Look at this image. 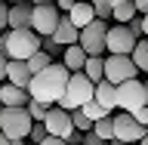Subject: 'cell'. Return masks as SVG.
<instances>
[{
  "label": "cell",
  "instance_id": "277c9868",
  "mask_svg": "<svg viewBox=\"0 0 148 145\" xmlns=\"http://www.w3.org/2000/svg\"><path fill=\"white\" fill-rule=\"evenodd\" d=\"M31 124L34 120L25 105H0V133L6 139H28Z\"/></svg>",
  "mask_w": 148,
  "mask_h": 145
},
{
  "label": "cell",
  "instance_id": "8d00e7d4",
  "mask_svg": "<svg viewBox=\"0 0 148 145\" xmlns=\"http://www.w3.org/2000/svg\"><path fill=\"white\" fill-rule=\"evenodd\" d=\"M142 93H145V105H148V77L142 80Z\"/></svg>",
  "mask_w": 148,
  "mask_h": 145
},
{
  "label": "cell",
  "instance_id": "4fadbf2b",
  "mask_svg": "<svg viewBox=\"0 0 148 145\" xmlns=\"http://www.w3.org/2000/svg\"><path fill=\"white\" fill-rule=\"evenodd\" d=\"M31 6L28 0H16L9 3V12H6V28H31Z\"/></svg>",
  "mask_w": 148,
  "mask_h": 145
},
{
  "label": "cell",
  "instance_id": "f1b7e54d",
  "mask_svg": "<svg viewBox=\"0 0 148 145\" xmlns=\"http://www.w3.org/2000/svg\"><path fill=\"white\" fill-rule=\"evenodd\" d=\"M130 114H133V118H136L142 127H148V105H139V108H136V111H130Z\"/></svg>",
  "mask_w": 148,
  "mask_h": 145
},
{
  "label": "cell",
  "instance_id": "d590c367",
  "mask_svg": "<svg viewBox=\"0 0 148 145\" xmlns=\"http://www.w3.org/2000/svg\"><path fill=\"white\" fill-rule=\"evenodd\" d=\"M142 34L148 37V12H142Z\"/></svg>",
  "mask_w": 148,
  "mask_h": 145
},
{
  "label": "cell",
  "instance_id": "b9f144b4",
  "mask_svg": "<svg viewBox=\"0 0 148 145\" xmlns=\"http://www.w3.org/2000/svg\"><path fill=\"white\" fill-rule=\"evenodd\" d=\"M28 3H53V0H28Z\"/></svg>",
  "mask_w": 148,
  "mask_h": 145
},
{
  "label": "cell",
  "instance_id": "83f0119b",
  "mask_svg": "<svg viewBox=\"0 0 148 145\" xmlns=\"http://www.w3.org/2000/svg\"><path fill=\"white\" fill-rule=\"evenodd\" d=\"M25 108H28V114H31V120H43V114H46V105L37 102V99H28Z\"/></svg>",
  "mask_w": 148,
  "mask_h": 145
},
{
  "label": "cell",
  "instance_id": "7bdbcfd3",
  "mask_svg": "<svg viewBox=\"0 0 148 145\" xmlns=\"http://www.w3.org/2000/svg\"><path fill=\"white\" fill-rule=\"evenodd\" d=\"M9 3H16V0H9Z\"/></svg>",
  "mask_w": 148,
  "mask_h": 145
},
{
  "label": "cell",
  "instance_id": "6da1fadb",
  "mask_svg": "<svg viewBox=\"0 0 148 145\" xmlns=\"http://www.w3.org/2000/svg\"><path fill=\"white\" fill-rule=\"evenodd\" d=\"M68 68L62 62H49L43 71L31 74V83H28V96L37 102H43L46 108L59 102V96L65 93V83H68Z\"/></svg>",
  "mask_w": 148,
  "mask_h": 145
},
{
  "label": "cell",
  "instance_id": "7a4b0ae2",
  "mask_svg": "<svg viewBox=\"0 0 148 145\" xmlns=\"http://www.w3.org/2000/svg\"><path fill=\"white\" fill-rule=\"evenodd\" d=\"M0 49L6 59H28L40 49V34L31 28H3L0 31Z\"/></svg>",
  "mask_w": 148,
  "mask_h": 145
},
{
  "label": "cell",
  "instance_id": "7402d4cb",
  "mask_svg": "<svg viewBox=\"0 0 148 145\" xmlns=\"http://www.w3.org/2000/svg\"><path fill=\"white\" fill-rule=\"evenodd\" d=\"M92 133H96L99 139H105V142H111V139H114V120H111V114L92 120Z\"/></svg>",
  "mask_w": 148,
  "mask_h": 145
},
{
  "label": "cell",
  "instance_id": "2e32d148",
  "mask_svg": "<svg viewBox=\"0 0 148 145\" xmlns=\"http://www.w3.org/2000/svg\"><path fill=\"white\" fill-rule=\"evenodd\" d=\"M28 99H31L28 90H22V87H16V83H9V80L0 83V102L3 105H25Z\"/></svg>",
  "mask_w": 148,
  "mask_h": 145
},
{
  "label": "cell",
  "instance_id": "836d02e7",
  "mask_svg": "<svg viewBox=\"0 0 148 145\" xmlns=\"http://www.w3.org/2000/svg\"><path fill=\"white\" fill-rule=\"evenodd\" d=\"M3 77H6V53L0 49V83H3Z\"/></svg>",
  "mask_w": 148,
  "mask_h": 145
},
{
  "label": "cell",
  "instance_id": "e575fe53",
  "mask_svg": "<svg viewBox=\"0 0 148 145\" xmlns=\"http://www.w3.org/2000/svg\"><path fill=\"white\" fill-rule=\"evenodd\" d=\"M133 6H136V12L142 16V12H148V0H133Z\"/></svg>",
  "mask_w": 148,
  "mask_h": 145
},
{
  "label": "cell",
  "instance_id": "9c48e42d",
  "mask_svg": "<svg viewBox=\"0 0 148 145\" xmlns=\"http://www.w3.org/2000/svg\"><path fill=\"white\" fill-rule=\"evenodd\" d=\"M43 127H46V136H59V139H68L74 133L71 127V111L59 108V105H49L43 114Z\"/></svg>",
  "mask_w": 148,
  "mask_h": 145
},
{
  "label": "cell",
  "instance_id": "603a6c76",
  "mask_svg": "<svg viewBox=\"0 0 148 145\" xmlns=\"http://www.w3.org/2000/svg\"><path fill=\"white\" fill-rule=\"evenodd\" d=\"M25 62H28V71H31V74H37V71H43L46 65L53 62V56H49V53H43V49H37V53H31V56H28Z\"/></svg>",
  "mask_w": 148,
  "mask_h": 145
},
{
  "label": "cell",
  "instance_id": "5bb4252c",
  "mask_svg": "<svg viewBox=\"0 0 148 145\" xmlns=\"http://www.w3.org/2000/svg\"><path fill=\"white\" fill-rule=\"evenodd\" d=\"M3 80L16 83L22 90H28V83H31V71H28V62L25 59H6V77Z\"/></svg>",
  "mask_w": 148,
  "mask_h": 145
},
{
  "label": "cell",
  "instance_id": "ac0fdd59",
  "mask_svg": "<svg viewBox=\"0 0 148 145\" xmlns=\"http://www.w3.org/2000/svg\"><path fill=\"white\" fill-rule=\"evenodd\" d=\"M65 16L71 19V22H74L77 28H83V25H90L92 19H96V12H92L90 0H77V3H74V6L68 9V12H65Z\"/></svg>",
  "mask_w": 148,
  "mask_h": 145
},
{
  "label": "cell",
  "instance_id": "f6af8a7d",
  "mask_svg": "<svg viewBox=\"0 0 148 145\" xmlns=\"http://www.w3.org/2000/svg\"><path fill=\"white\" fill-rule=\"evenodd\" d=\"M0 105H3V102H0Z\"/></svg>",
  "mask_w": 148,
  "mask_h": 145
},
{
  "label": "cell",
  "instance_id": "8992f818",
  "mask_svg": "<svg viewBox=\"0 0 148 145\" xmlns=\"http://www.w3.org/2000/svg\"><path fill=\"white\" fill-rule=\"evenodd\" d=\"M105 31H108V22L105 19H92L90 25L80 28L77 43L86 49V56H105Z\"/></svg>",
  "mask_w": 148,
  "mask_h": 145
},
{
  "label": "cell",
  "instance_id": "8fae6325",
  "mask_svg": "<svg viewBox=\"0 0 148 145\" xmlns=\"http://www.w3.org/2000/svg\"><path fill=\"white\" fill-rule=\"evenodd\" d=\"M111 120H114V139H123V142H133L136 145L139 139L148 133V127H142L130 111H120V114H111Z\"/></svg>",
  "mask_w": 148,
  "mask_h": 145
},
{
  "label": "cell",
  "instance_id": "ba28073f",
  "mask_svg": "<svg viewBox=\"0 0 148 145\" xmlns=\"http://www.w3.org/2000/svg\"><path fill=\"white\" fill-rule=\"evenodd\" d=\"M59 6L56 3H34L31 6V31H37L40 37H49L53 28L59 25Z\"/></svg>",
  "mask_w": 148,
  "mask_h": 145
},
{
  "label": "cell",
  "instance_id": "ffe728a7",
  "mask_svg": "<svg viewBox=\"0 0 148 145\" xmlns=\"http://www.w3.org/2000/svg\"><path fill=\"white\" fill-rule=\"evenodd\" d=\"M133 16H136V6H133V0H111V22H120V25H127Z\"/></svg>",
  "mask_w": 148,
  "mask_h": 145
},
{
  "label": "cell",
  "instance_id": "ee69618b",
  "mask_svg": "<svg viewBox=\"0 0 148 145\" xmlns=\"http://www.w3.org/2000/svg\"><path fill=\"white\" fill-rule=\"evenodd\" d=\"M28 145H34V142H28Z\"/></svg>",
  "mask_w": 148,
  "mask_h": 145
},
{
  "label": "cell",
  "instance_id": "4dcf8cb0",
  "mask_svg": "<svg viewBox=\"0 0 148 145\" xmlns=\"http://www.w3.org/2000/svg\"><path fill=\"white\" fill-rule=\"evenodd\" d=\"M6 12H9V3H3V0H0V31L6 28Z\"/></svg>",
  "mask_w": 148,
  "mask_h": 145
},
{
  "label": "cell",
  "instance_id": "74e56055",
  "mask_svg": "<svg viewBox=\"0 0 148 145\" xmlns=\"http://www.w3.org/2000/svg\"><path fill=\"white\" fill-rule=\"evenodd\" d=\"M9 145H28V139H9Z\"/></svg>",
  "mask_w": 148,
  "mask_h": 145
},
{
  "label": "cell",
  "instance_id": "ab89813d",
  "mask_svg": "<svg viewBox=\"0 0 148 145\" xmlns=\"http://www.w3.org/2000/svg\"><path fill=\"white\" fill-rule=\"evenodd\" d=\"M136 145H148V133H145V136H142V139H139Z\"/></svg>",
  "mask_w": 148,
  "mask_h": 145
},
{
  "label": "cell",
  "instance_id": "cb8c5ba5",
  "mask_svg": "<svg viewBox=\"0 0 148 145\" xmlns=\"http://www.w3.org/2000/svg\"><path fill=\"white\" fill-rule=\"evenodd\" d=\"M71 127L77 130V133H90V130H92V120L86 118L80 108H74V111H71Z\"/></svg>",
  "mask_w": 148,
  "mask_h": 145
},
{
  "label": "cell",
  "instance_id": "52a82bcc",
  "mask_svg": "<svg viewBox=\"0 0 148 145\" xmlns=\"http://www.w3.org/2000/svg\"><path fill=\"white\" fill-rule=\"evenodd\" d=\"M130 77H139V71H136V65H133V59L127 53H108L105 56V80L123 83Z\"/></svg>",
  "mask_w": 148,
  "mask_h": 145
},
{
  "label": "cell",
  "instance_id": "f546056e",
  "mask_svg": "<svg viewBox=\"0 0 148 145\" xmlns=\"http://www.w3.org/2000/svg\"><path fill=\"white\" fill-rule=\"evenodd\" d=\"M80 145H108V142H105V139H99V136L90 130V133H83V142H80Z\"/></svg>",
  "mask_w": 148,
  "mask_h": 145
},
{
  "label": "cell",
  "instance_id": "60d3db41",
  "mask_svg": "<svg viewBox=\"0 0 148 145\" xmlns=\"http://www.w3.org/2000/svg\"><path fill=\"white\" fill-rule=\"evenodd\" d=\"M0 145H9V139H6V136H3V133H0Z\"/></svg>",
  "mask_w": 148,
  "mask_h": 145
},
{
  "label": "cell",
  "instance_id": "bcb514c9",
  "mask_svg": "<svg viewBox=\"0 0 148 145\" xmlns=\"http://www.w3.org/2000/svg\"><path fill=\"white\" fill-rule=\"evenodd\" d=\"M74 3H77V0H74Z\"/></svg>",
  "mask_w": 148,
  "mask_h": 145
},
{
  "label": "cell",
  "instance_id": "1f68e13d",
  "mask_svg": "<svg viewBox=\"0 0 148 145\" xmlns=\"http://www.w3.org/2000/svg\"><path fill=\"white\" fill-rule=\"evenodd\" d=\"M37 145H68L65 139H59V136H46L43 142H37Z\"/></svg>",
  "mask_w": 148,
  "mask_h": 145
},
{
  "label": "cell",
  "instance_id": "7c38bea8",
  "mask_svg": "<svg viewBox=\"0 0 148 145\" xmlns=\"http://www.w3.org/2000/svg\"><path fill=\"white\" fill-rule=\"evenodd\" d=\"M77 34H80V28L62 12V16H59V25L53 28V34H49V37H53L59 46H71V43H77Z\"/></svg>",
  "mask_w": 148,
  "mask_h": 145
},
{
  "label": "cell",
  "instance_id": "f35d334b",
  "mask_svg": "<svg viewBox=\"0 0 148 145\" xmlns=\"http://www.w3.org/2000/svg\"><path fill=\"white\" fill-rule=\"evenodd\" d=\"M108 145H133V142H123V139H111Z\"/></svg>",
  "mask_w": 148,
  "mask_h": 145
},
{
  "label": "cell",
  "instance_id": "3957f363",
  "mask_svg": "<svg viewBox=\"0 0 148 145\" xmlns=\"http://www.w3.org/2000/svg\"><path fill=\"white\" fill-rule=\"evenodd\" d=\"M92 99V80L86 77L83 71H71L68 74V83H65V93L59 96V108L65 111H74V108H80L83 102H90Z\"/></svg>",
  "mask_w": 148,
  "mask_h": 145
},
{
  "label": "cell",
  "instance_id": "e0dca14e",
  "mask_svg": "<svg viewBox=\"0 0 148 145\" xmlns=\"http://www.w3.org/2000/svg\"><path fill=\"white\" fill-rule=\"evenodd\" d=\"M83 62H86V49H83L80 43H71L62 49V65L68 68V71H80Z\"/></svg>",
  "mask_w": 148,
  "mask_h": 145
},
{
  "label": "cell",
  "instance_id": "9a60e30c",
  "mask_svg": "<svg viewBox=\"0 0 148 145\" xmlns=\"http://www.w3.org/2000/svg\"><path fill=\"white\" fill-rule=\"evenodd\" d=\"M92 102H99L105 111H114V83L105 77L99 83H92Z\"/></svg>",
  "mask_w": 148,
  "mask_h": 145
},
{
  "label": "cell",
  "instance_id": "d4e9b609",
  "mask_svg": "<svg viewBox=\"0 0 148 145\" xmlns=\"http://www.w3.org/2000/svg\"><path fill=\"white\" fill-rule=\"evenodd\" d=\"M80 111H83L90 120H99V118H105V114H111V111H105L99 102H92V99H90V102H83V105H80Z\"/></svg>",
  "mask_w": 148,
  "mask_h": 145
},
{
  "label": "cell",
  "instance_id": "d6a6232c",
  "mask_svg": "<svg viewBox=\"0 0 148 145\" xmlns=\"http://www.w3.org/2000/svg\"><path fill=\"white\" fill-rule=\"evenodd\" d=\"M56 6H59V12H68V9L74 6V0H53Z\"/></svg>",
  "mask_w": 148,
  "mask_h": 145
},
{
  "label": "cell",
  "instance_id": "5b68a950",
  "mask_svg": "<svg viewBox=\"0 0 148 145\" xmlns=\"http://www.w3.org/2000/svg\"><path fill=\"white\" fill-rule=\"evenodd\" d=\"M139 105H145V93H142V80L130 77L123 83H114V108L120 111H136Z\"/></svg>",
  "mask_w": 148,
  "mask_h": 145
},
{
  "label": "cell",
  "instance_id": "30bf717a",
  "mask_svg": "<svg viewBox=\"0 0 148 145\" xmlns=\"http://www.w3.org/2000/svg\"><path fill=\"white\" fill-rule=\"evenodd\" d=\"M133 46H136V37H133V31L127 25H120V22L108 25V31H105V53H127L130 56Z\"/></svg>",
  "mask_w": 148,
  "mask_h": 145
},
{
  "label": "cell",
  "instance_id": "44dd1931",
  "mask_svg": "<svg viewBox=\"0 0 148 145\" xmlns=\"http://www.w3.org/2000/svg\"><path fill=\"white\" fill-rule=\"evenodd\" d=\"M80 71L86 74L92 83H99L102 77H105V56H86V62H83Z\"/></svg>",
  "mask_w": 148,
  "mask_h": 145
},
{
  "label": "cell",
  "instance_id": "484cf974",
  "mask_svg": "<svg viewBox=\"0 0 148 145\" xmlns=\"http://www.w3.org/2000/svg\"><path fill=\"white\" fill-rule=\"evenodd\" d=\"M90 6L96 12V19H105V22L111 19V0H90Z\"/></svg>",
  "mask_w": 148,
  "mask_h": 145
},
{
  "label": "cell",
  "instance_id": "d6986e66",
  "mask_svg": "<svg viewBox=\"0 0 148 145\" xmlns=\"http://www.w3.org/2000/svg\"><path fill=\"white\" fill-rule=\"evenodd\" d=\"M130 59H133V65H136L139 74H148V37H139V40H136Z\"/></svg>",
  "mask_w": 148,
  "mask_h": 145
},
{
  "label": "cell",
  "instance_id": "4316f807",
  "mask_svg": "<svg viewBox=\"0 0 148 145\" xmlns=\"http://www.w3.org/2000/svg\"><path fill=\"white\" fill-rule=\"evenodd\" d=\"M46 139V127H43V120H34V124H31V130H28V142H43Z\"/></svg>",
  "mask_w": 148,
  "mask_h": 145
}]
</instances>
